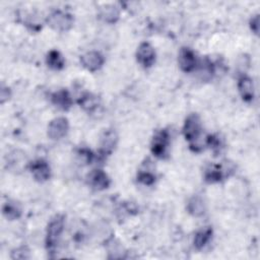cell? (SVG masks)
<instances>
[{"mask_svg":"<svg viewBox=\"0 0 260 260\" xmlns=\"http://www.w3.org/2000/svg\"><path fill=\"white\" fill-rule=\"evenodd\" d=\"M99 17L107 23H115L120 17V10L114 4H107L100 8Z\"/></svg>","mask_w":260,"mask_h":260,"instance_id":"obj_15","label":"cell"},{"mask_svg":"<svg viewBox=\"0 0 260 260\" xmlns=\"http://www.w3.org/2000/svg\"><path fill=\"white\" fill-rule=\"evenodd\" d=\"M80 108H82L87 113L94 112L100 106V99L98 95L91 92H84L77 101Z\"/></svg>","mask_w":260,"mask_h":260,"instance_id":"obj_16","label":"cell"},{"mask_svg":"<svg viewBox=\"0 0 260 260\" xmlns=\"http://www.w3.org/2000/svg\"><path fill=\"white\" fill-rule=\"evenodd\" d=\"M136 60L143 68H149L155 61L154 48L147 42L141 43L136 51Z\"/></svg>","mask_w":260,"mask_h":260,"instance_id":"obj_7","label":"cell"},{"mask_svg":"<svg viewBox=\"0 0 260 260\" xmlns=\"http://www.w3.org/2000/svg\"><path fill=\"white\" fill-rule=\"evenodd\" d=\"M2 210L3 214L9 220L17 219L21 215V208L15 201H7L6 203H4Z\"/></svg>","mask_w":260,"mask_h":260,"instance_id":"obj_20","label":"cell"},{"mask_svg":"<svg viewBox=\"0 0 260 260\" xmlns=\"http://www.w3.org/2000/svg\"><path fill=\"white\" fill-rule=\"evenodd\" d=\"M46 63L48 67L54 70H61L65 65V60L62 54L57 50H51L46 57Z\"/></svg>","mask_w":260,"mask_h":260,"instance_id":"obj_19","label":"cell"},{"mask_svg":"<svg viewBox=\"0 0 260 260\" xmlns=\"http://www.w3.org/2000/svg\"><path fill=\"white\" fill-rule=\"evenodd\" d=\"M77 156H78L79 160L81 162H84L85 165L90 164L93 160V158H94V154L88 148H80V149H78Z\"/></svg>","mask_w":260,"mask_h":260,"instance_id":"obj_22","label":"cell"},{"mask_svg":"<svg viewBox=\"0 0 260 260\" xmlns=\"http://www.w3.org/2000/svg\"><path fill=\"white\" fill-rule=\"evenodd\" d=\"M73 16L62 10H54L47 17V23L55 30L66 31L69 30L73 25Z\"/></svg>","mask_w":260,"mask_h":260,"instance_id":"obj_3","label":"cell"},{"mask_svg":"<svg viewBox=\"0 0 260 260\" xmlns=\"http://www.w3.org/2000/svg\"><path fill=\"white\" fill-rule=\"evenodd\" d=\"M80 63L86 70L94 72L103 67L105 58L98 51H88L80 56Z\"/></svg>","mask_w":260,"mask_h":260,"instance_id":"obj_9","label":"cell"},{"mask_svg":"<svg viewBox=\"0 0 260 260\" xmlns=\"http://www.w3.org/2000/svg\"><path fill=\"white\" fill-rule=\"evenodd\" d=\"M137 181L145 186H151L155 182V175L149 170H140L137 174Z\"/></svg>","mask_w":260,"mask_h":260,"instance_id":"obj_21","label":"cell"},{"mask_svg":"<svg viewBox=\"0 0 260 260\" xmlns=\"http://www.w3.org/2000/svg\"><path fill=\"white\" fill-rule=\"evenodd\" d=\"M231 171L232 169L224 165H211L207 167L204 172V180L210 184L218 183L222 181Z\"/></svg>","mask_w":260,"mask_h":260,"instance_id":"obj_10","label":"cell"},{"mask_svg":"<svg viewBox=\"0 0 260 260\" xmlns=\"http://www.w3.org/2000/svg\"><path fill=\"white\" fill-rule=\"evenodd\" d=\"M68 129H69L68 120L65 117H57L49 123L47 134L49 138L53 140H59L67 134Z\"/></svg>","mask_w":260,"mask_h":260,"instance_id":"obj_6","label":"cell"},{"mask_svg":"<svg viewBox=\"0 0 260 260\" xmlns=\"http://www.w3.org/2000/svg\"><path fill=\"white\" fill-rule=\"evenodd\" d=\"M28 169L34 179L38 182H46L51 178V168L49 164L42 158L29 162Z\"/></svg>","mask_w":260,"mask_h":260,"instance_id":"obj_8","label":"cell"},{"mask_svg":"<svg viewBox=\"0 0 260 260\" xmlns=\"http://www.w3.org/2000/svg\"><path fill=\"white\" fill-rule=\"evenodd\" d=\"M187 210L191 215L196 217L203 215L206 210L204 200L198 195L191 197L187 203Z\"/></svg>","mask_w":260,"mask_h":260,"instance_id":"obj_17","label":"cell"},{"mask_svg":"<svg viewBox=\"0 0 260 260\" xmlns=\"http://www.w3.org/2000/svg\"><path fill=\"white\" fill-rule=\"evenodd\" d=\"M238 89L239 92L243 99V101L250 103L254 100L255 96V90H254V84L251 77L248 75H242L238 80Z\"/></svg>","mask_w":260,"mask_h":260,"instance_id":"obj_13","label":"cell"},{"mask_svg":"<svg viewBox=\"0 0 260 260\" xmlns=\"http://www.w3.org/2000/svg\"><path fill=\"white\" fill-rule=\"evenodd\" d=\"M12 259H27L29 258V250L25 246L16 248L11 252Z\"/></svg>","mask_w":260,"mask_h":260,"instance_id":"obj_23","label":"cell"},{"mask_svg":"<svg viewBox=\"0 0 260 260\" xmlns=\"http://www.w3.org/2000/svg\"><path fill=\"white\" fill-rule=\"evenodd\" d=\"M183 135L185 139L189 141L190 148L193 151L198 152L202 149L203 143L200 142V138L202 136V125L197 114L192 113L186 118L183 126Z\"/></svg>","mask_w":260,"mask_h":260,"instance_id":"obj_1","label":"cell"},{"mask_svg":"<svg viewBox=\"0 0 260 260\" xmlns=\"http://www.w3.org/2000/svg\"><path fill=\"white\" fill-rule=\"evenodd\" d=\"M250 28H251V30L255 35H258V32H259V15L258 14L254 15L251 18V20H250Z\"/></svg>","mask_w":260,"mask_h":260,"instance_id":"obj_24","label":"cell"},{"mask_svg":"<svg viewBox=\"0 0 260 260\" xmlns=\"http://www.w3.org/2000/svg\"><path fill=\"white\" fill-rule=\"evenodd\" d=\"M51 102L56 108L62 111H68L73 104L70 92L64 88L53 92L51 95Z\"/></svg>","mask_w":260,"mask_h":260,"instance_id":"obj_14","label":"cell"},{"mask_svg":"<svg viewBox=\"0 0 260 260\" xmlns=\"http://www.w3.org/2000/svg\"><path fill=\"white\" fill-rule=\"evenodd\" d=\"M211 238H212V229L211 228L206 226L204 229H201L200 231H198L195 234L194 241H193L194 247L197 250L203 249L207 245V243L211 240Z\"/></svg>","mask_w":260,"mask_h":260,"instance_id":"obj_18","label":"cell"},{"mask_svg":"<svg viewBox=\"0 0 260 260\" xmlns=\"http://www.w3.org/2000/svg\"><path fill=\"white\" fill-rule=\"evenodd\" d=\"M118 142V135L114 129H108L101 137L100 151L102 155H109L113 152Z\"/></svg>","mask_w":260,"mask_h":260,"instance_id":"obj_12","label":"cell"},{"mask_svg":"<svg viewBox=\"0 0 260 260\" xmlns=\"http://www.w3.org/2000/svg\"><path fill=\"white\" fill-rule=\"evenodd\" d=\"M178 64L183 72L190 73L197 69L199 60L192 49L183 47L180 49L178 54Z\"/></svg>","mask_w":260,"mask_h":260,"instance_id":"obj_5","label":"cell"},{"mask_svg":"<svg viewBox=\"0 0 260 260\" xmlns=\"http://www.w3.org/2000/svg\"><path fill=\"white\" fill-rule=\"evenodd\" d=\"M64 225H65V218L63 215H60V214L56 215L49 222L47 226L46 240H45L46 249L48 253L53 254L56 252L64 231Z\"/></svg>","mask_w":260,"mask_h":260,"instance_id":"obj_2","label":"cell"},{"mask_svg":"<svg viewBox=\"0 0 260 260\" xmlns=\"http://www.w3.org/2000/svg\"><path fill=\"white\" fill-rule=\"evenodd\" d=\"M170 145V133L167 129L157 131L152 137L150 150L155 157L165 158L168 155V149Z\"/></svg>","mask_w":260,"mask_h":260,"instance_id":"obj_4","label":"cell"},{"mask_svg":"<svg viewBox=\"0 0 260 260\" xmlns=\"http://www.w3.org/2000/svg\"><path fill=\"white\" fill-rule=\"evenodd\" d=\"M87 182L91 188L98 191H102L109 188L111 184L109 176L101 169L92 170L87 176Z\"/></svg>","mask_w":260,"mask_h":260,"instance_id":"obj_11","label":"cell"}]
</instances>
